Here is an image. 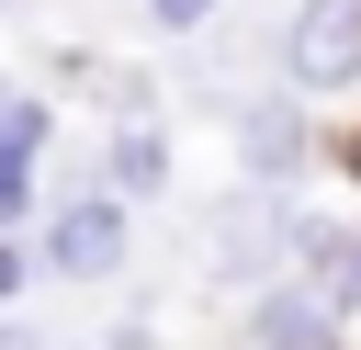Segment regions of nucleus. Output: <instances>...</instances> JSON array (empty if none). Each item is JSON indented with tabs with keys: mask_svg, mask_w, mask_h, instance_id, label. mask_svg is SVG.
Masks as SVG:
<instances>
[{
	"mask_svg": "<svg viewBox=\"0 0 361 350\" xmlns=\"http://www.w3.org/2000/svg\"><path fill=\"white\" fill-rule=\"evenodd\" d=\"M282 68L305 90H350L361 79V0H305L293 34H282Z\"/></svg>",
	"mask_w": 361,
	"mask_h": 350,
	"instance_id": "obj_1",
	"label": "nucleus"
},
{
	"mask_svg": "<svg viewBox=\"0 0 361 350\" xmlns=\"http://www.w3.org/2000/svg\"><path fill=\"white\" fill-rule=\"evenodd\" d=\"M45 271H56V282H102V271H124V215L102 203V181L45 226Z\"/></svg>",
	"mask_w": 361,
	"mask_h": 350,
	"instance_id": "obj_2",
	"label": "nucleus"
},
{
	"mask_svg": "<svg viewBox=\"0 0 361 350\" xmlns=\"http://www.w3.org/2000/svg\"><path fill=\"white\" fill-rule=\"evenodd\" d=\"M237 158H248L259 192H293L305 158H316V147H305V113H293V102H248V113H237Z\"/></svg>",
	"mask_w": 361,
	"mask_h": 350,
	"instance_id": "obj_3",
	"label": "nucleus"
},
{
	"mask_svg": "<svg viewBox=\"0 0 361 350\" xmlns=\"http://www.w3.org/2000/svg\"><path fill=\"white\" fill-rule=\"evenodd\" d=\"M259 339H271V350H327V305L271 282V305H259Z\"/></svg>",
	"mask_w": 361,
	"mask_h": 350,
	"instance_id": "obj_4",
	"label": "nucleus"
},
{
	"mask_svg": "<svg viewBox=\"0 0 361 350\" xmlns=\"http://www.w3.org/2000/svg\"><path fill=\"white\" fill-rule=\"evenodd\" d=\"M113 181H124V192H158V181H169V158H158V135H147V124H124V135H113Z\"/></svg>",
	"mask_w": 361,
	"mask_h": 350,
	"instance_id": "obj_5",
	"label": "nucleus"
},
{
	"mask_svg": "<svg viewBox=\"0 0 361 350\" xmlns=\"http://www.w3.org/2000/svg\"><path fill=\"white\" fill-rule=\"evenodd\" d=\"M23 215H34V158L0 147V226H23Z\"/></svg>",
	"mask_w": 361,
	"mask_h": 350,
	"instance_id": "obj_6",
	"label": "nucleus"
},
{
	"mask_svg": "<svg viewBox=\"0 0 361 350\" xmlns=\"http://www.w3.org/2000/svg\"><path fill=\"white\" fill-rule=\"evenodd\" d=\"M147 23H158V34H203V23H214V0H147Z\"/></svg>",
	"mask_w": 361,
	"mask_h": 350,
	"instance_id": "obj_7",
	"label": "nucleus"
},
{
	"mask_svg": "<svg viewBox=\"0 0 361 350\" xmlns=\"http://www.w3.org/2000/svg\"><path fill=\"white\" fill-rule=\"evenodd\" d=\"M327 294H338V305H361V237H338V271H327Z\"/></svg>",
	"mask_w": 361,
	"mask_h": 350,
	"instance_id": "obj_8",
	"label": "nucleus"
},
{
	"mask_svg": "<svg viewBox=\"0 0 361 350\" xmlns=\"http://www.w3.org/2000/svg\"><path fill=\"white\" fill-rule=\"evenodd\" d=\"M11 294H23V248L0 237V305H11Z\"/></svg>",
	"mask_w": 361,
	"mask_h": 350,
	"instance_id": "obj_9",
	"label": "nucleus"
},
{
	"mask_svg": "<svg viewBox=\"0 0 361 350\" xmlns=\"http://www.w3.org/2000/svg\"><path fill=\"white\" fill-rule=\"evenodd\" d=\"M0 350H34V327H23V316H0Z\"/></svg>",
	"mask_w": 361,
	"mask_h": 350,
	"instance_id": "obj_10",
	"label": "nucleus"
},
{
	"mask_svg": "<svg viewBox=\"0 0 361 350\" xmlns=\"http://www.w3.org/2000/svg\"><path fill=\"white\" fill-rule=\"evenodd\" d=\"M350 181H361V135H350Z\"/></svg>",
	"mask_w": 361,
	"mask_h": 350,
	"instance_id": "obj_11",
	"label": "nucleus"
},
{
	"mask_svg": "<svg viewBox=\"0 0 361 350\" xmlns=\"http://www.w3.org/2000/svg\"><path fill=\"white\" fill-rule=\"evenodd\" d=\"M0 11H11V0H0Z\"/></svg>",
	"mask_w": 361,
	"mask_h": 350,
	"instance_id": "obj_12",
	"label": "nucleus"
}]
</instances>
